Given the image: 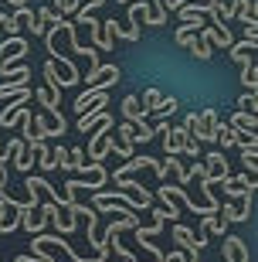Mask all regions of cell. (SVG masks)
Returning <instances> with one entry per match:
<instances>
[{
	"mask_svg": "<svg viewBox=\"0 0 258 262\" xmlns=\"http://www.w3.org/2000/svg\"><path fill=\"white\" fill-rule=\"evenodd\" d=\"M99 133H92V140H88V164H102L105 157L112 154V146H115V136H112V116H105L102 123H99Z\"/></svg>",
	"mask_w": 258,
	"mask_h": 262,
	"instance_id": "6da1fadb",
	"label": "cell"
},
{
	"mask_svg": "<svg viewBox=\"0 0 258 262\" xmlns=\"http://www.w3.org/2000/svg\"><path fill=\"white\" fill-rule=\"evenodd\" d=\"M20 225V201L0 191V235H10Z\"/></svg>",
	"mask_w": 258,
	"mask_h": 262,
	"instance_id": "7a4b0ae2",
	"label": "cell"
},
{
	"mask_svg": "<svg viewBox=\"0 0 258 262\" xmlns=\"http://www.w3.org/2000/svg\"><path fill=\"white\" fill-rule=\"evenodd\" d=\"M201 160H204V177H201V181H207V184H221L224 177H231L224 154H207V157H201Z\"/></svg>",
	"mask_w": 258,
	"mask_h": 262,
	"instance_id": "3957f363",
	"label": "cell"
},
{
	"mask_svg": "<svg viewBox=\"0 0 258 262\" xmlns=\"http://www.w3.org/2000/svg\"><path fill=\"white\" fill-rule=\"evenodd\" d=\"M41 211H44V214H48V222L51 225H55V228H58V235H72V232H75V225H78V218H75V214H72V211H68V208H55V204H44V208H41Z\"/></svg>",
	"mask_w": 258,
	"mask_h": 262,
	"instance_id": "277c9868",
	"label": "cell"
},
{
	"mask_svg": "<svg viewBox=\"0 0 258 262\" xmlns=\"http://www.w3.org/2000/svg\"><path fill=\"white\" fill-rule=\"evenodd\" d=\"M82 174H85V181H68L75 191H82V187H88V191H102L105 181H109V170H105L102 164H85Z\"/></svg>",
	"mask_w": 258,
	"mask_h": 262,
	"instance_id": "5b68a950",
	"label": "cell"
},
{
	"mask_svg": "<svg viewBox=\"0 0 258 262\" xmlns=\"http://www.w3.org/2000/svg\"><path fill=\"white\" fill-rule=\"evenodd\" d=\"M88 89H112L119 82V65H99V68H88L85 75Z\"/></svg>",
	"mask_w": 258,
	"mask_h": 262,
	"instance_id": "8992f818",
	"label": "cell"
},
{
	"mask_svg": "<svg viewBox=\"0 0 258 262\" xmlns=\"http://www.w3.org/2000/svg\"><path fill=\"white\" fill-rule=\"evenodd\" d=\"M28 55V41L20 38H7V41H0V75H4V68H10V61H17Z\"/></svg>",
	"mask_w": 258,
	"mask_h": 262,
	"instance_id": "52a82bcc",
	"label": "cell"
},
{
	"mask_svg": "<svg viewBox=\"0 0 258 262\" xmlns=\"http://www.w3.org/2000/svg\"><path fill=\"white\" fill-rule=\"evenodd\" d=\"M31 133H34V140L61 136L65 133V119H44V116H38V113H31Z\"/></svg>",
	"mask_w": 258,
	"mask_h": 262,
	"instance_id": "ba28073f",
	"label": "cell"
},
{
	"mask_svg": "<svg viewBox=\"0 0 258 262\" xmlns=\"http://www.w3.org/2000/svg\"><path fill=\"white\" fill-rule=\"evenodd\" d=\"M218 113L214 109H204L201 116H197V123H194V140L197 143H214V129H218Z\"/></svg>",
	"mask_w": 258,
	"mask_h": 262,
	"instance_id": "9c48e42d",
	"label": "cell"
},
{
	"mask_svg": "<svg viewBox=\"0 0 258 262\" xmlns=\"http://www.w3.org/2000/svg\"><path fill=\"white\" fill-rule=\"evenodd\" d=\"M115 187H119L123 194H129L133 208H150V204H153V194H150V191H146L143 184H136V181H129V177H119V181H115Z\"/></svg>",
	"mask_w": 258,
	"mask_h": 262,
	"instance_id": "30bf717a",
	"label": "cell"
},
{
	"mask_svg": "<svg viewBox=\"0 0 258 262\" xmlns=\"http://www.w3.org/2000/svg\"><path fill=\"white\" fill-rule=\"evenodd\" d=\"M156 133H163V150H167V157H177V154H183V129L177 126H167V123H160L156 126Z\"/></svg>",
	"mask_w": 258,
	"mask_h": 262,
	"instance_id": "8fae6325",
	"label": "cell"
},
{
	"mask_svg": "<svg viewBox=\"0 0 258 262\" xmlns=\"http://www.w3.org/2000/svg\"><path fill=\"white\" fill-rule=\"evenodd\" d=\"M224 194L228 198H245V194H255V177L241 174V177H224Z\"/></svg>",
	"mask_w": 258,
	"mask_h": 262,
	"instance_id": "7c38bea8",
	"label": "cell"
},
{
	"mask_svg": "<svg viewBox=\"0 0 258 262\" xmlns=\"http://www.w3.org/2000/svg\"><path fill=\"white\" fill-rule=\"evenodd\" d=\"M224 262H251L245 238H238V235H224Z\"/></svg>",
	"mask_w": 258,
	"mask_h": 262,
	"instance_id": "4fadbf2b",
	"label": "cell"
},
{
	"mask_svg": "<svg viewBox=\"0 0 258 262\" xmlns=\"http://www.w3.org/2000/svg\"><path fill=\"white\" fill-rule=\"evenodd\" d=\"M123 116H126V123H129V126H143L146 116H150V109L139 106V99H136V96H126L123 99Z\"/></svg>",
	"mask_w": 258,
	"mask_h": 262,
	"instance_id": "5bb4252c",
	"label": "cell"
},
{
	"mask_svg": "<svg viewBox=\"0 0 258 262\" xmlns=\"http://www.w3.org/2000/svg\"><path fill=\"white\" fill-rule=\"evenodd\" d=\"M173 242H180V249H183V252H191V255H197L204 249L201 238H197L187 225H173Z\"/></svg>",
	"mask_w": 258,
	"mask_h": 262,
	"instance_id": "9a60e30c",
	"label": "cell"
},
{
	"mask_svg": "<svg viewBox=\"0 0 258 262\" xmlns=\"http://www.w3.org/2000/svg\"><path fill=\"white\" fill-rule=\"evenodd\" d=\"M20 225H24L31 235H41V228L48 225V214L41 211V204L38 208H24V211H20Z\"/></svg>",
	"mask_w": 258,
	"mask_h": 262,
	"instance_id": "2e32d148",
	"label": "cell"
},
{
	"mask_svg": "<svg viewBox=\"0 0 258 262\" xmlns=\"http://www.w3.org/2000/svg\"><path fill=\"white\" fill-rule=\"evenodd\" d=\"M201 34L210 41V48H231L234 45V38H231V28L224 24V28H210V24H204Z\"/></svg>",
	"mask_w": 258,
	"mask_h": 262,
	"instance_id": "e0dca14e",
	"label": "cell"
},
{
	"mask_svg": "<svg viewBox=\"0 0 258 262\" xmlns=\"http://www.w3.org/2000/svg\"><path fill=\"white\" fill-rule=\"evenodd\" d=\"M153 20V10H150V4L146 0H129V28H143V24H150Z\"/></svg>",
	"mask_w": 258,
	"mask_h": 262,
	"instance_id": "ac0fdd59",
	"label": "cell"
},
{
	"mask_svg": "<svg viewBox=\"0 0 258 262\" xmlns=\"http://www.w3.org/2000/svg\"><path fill=\"white\" fill-rule=\"evenodd\" d=\"M31 96H34V99L41 102V106L48 109L51 119H65V116H61V96H55V92H48V89H34Z\"/></svg>",
	"mask_w": 258,
	"mask_h": 262,
	"instance_id": "d6986e66",
	"label": "cell"
},
{
	"mask_svg": "<svg viewBox=\"0 0 258 262\" xmlns=\"http://www.w3.org/2000/svg\"><path fill=\"white\" fill-rule=\"evenodd\" d=\"M136 225H139V218H136V214L129 211V214H123V218H115V222L109 225V228H105L102 235H99V238H102V242H109V238H115V235H123L126 228H136Z\"/></svg>",
	"mask_w": 258,
	"mask_h": 262,
	"instance_id": "ffe728a7",
	"label": "cell"
},
{
	"mask_svg": "<svg viewBox=\"0 0 258 262\" xmlns=\"http://www.w3.org/2000/svg\"><path fill=\"white\" fill-rule=\"evenodd\" d=\"M255 48H258V38L255 41H238V45H231V58L238 61V65H248V61H255Z\"/></svg>",
	"mask_w": 258,
	"mask_h": 262,
	"instance_id": "44dd1931",
	"label": "cell"
},
{
	"mask_svg": "<svg viewBox=\"0 0 258 262\" xmlns=\"http://www.w3.org/2000/svg\"><path fill=\"white\" fill-rule=\"evenodd\" d=\"M224 228H228L224 218H218V214H204V222H201V245L207 242L210 235H224Z\"/></svg>",
	"mask_w": 258,
	"mask_h": 262,
	"instance_id": "7402d4cb",
	"label": "cell"
},
{
	"mask_svg": "<svg viewBox=\"0 0 258 262\" xmlns=\"http://www.w3.org/2000/svg\"><path fill=\"white\" fill-rule=\"evenodd\" d=\"M143 167H153V157H129L123 167H115L112 181H119V177H129V174H136V170H143Z\"/></svg>",
	"mask_w": 258,
	"mask_h": 262,
	"instance_id": "603a6c76",
	"label": "cell"
},
{
	"mask_svg": "<svg viewBox=\"0 0 258 262\" xmlns=\"http://www.w3.org/2000/svg\"><path fill=\"white\" fill-rule=\"evenodd\" d=\"M228 126H234V129H245V133H255V129H258V116H251V113L238 109V113L231 116V123H228Z\"/></svg>",
	"mask_w": 258,
	"mask_h": 262,
	"instance_id": "cb8c5ba5",
	"label": "cell"
},
{
	"mask_svg": "<svg viewBox=\"0 0 258 262\" xmlns=\"http://www.w3.org/2000/svg\"><path fill=\"white\" fill-rule=\"evenodd\" d=\"M255 10H258L255 0H234V17L241 24H255Z\"/></svg>",
	"mask_w": 258,
	"mask_h": 262,
	"instance_id": "d4e9b609",
	"label": "cell"
},
{
	"mask_svg": "<svg viewBox=\"0 0 258 262\" xmlns=\"http://www.w3.org/2000/svg\"><path fill=\"white\" fill-rule=\"evenodd\" d=\"M51 20H55V10H51V7H38V10H34V24H31V34H44Z\"/></svg>",
	"mask_w": 258,
	"mask_h": 262,
	"instance_id": "484cf974",
	"label": "cell"
},
{
	"mask_svg": "<svg viewBox=\"0 0 258 262\" xmlns=\"http://www.w3.org/2000/svg\"><path fill=\"white\" fill-rule=\"evenodd\" d=\"M234 136H238V129H234V126L218 123V129H214V143H221L224 150H228V146H234Z\"/></svg>",
	"mask_w": 258,
	"mask_h": 262,
	"instance_id": "4316f807",
	"label": "cell"
},
{
	"mask_svg": "<svg viewBox=\"0 0 258 262\" xmlns=\"http://www.w3.org/2000/svg\"><path fill=\"white\" fill-rule=\"evenodd\" d=\"M163 164H167V170H170V174L177 177V184H180V187H187V184H191V177H187V167H183L180 160H177V157H167Z\"/></svg>",
	"mask_w": 258,
	"mask_h": 262,
	"instance_id": "83f0119b",
	"label": "cell"
},
{
	"mask_svg": "<svg viewBox=\"0 0 258 262\" xmlns=\"http://www.w3.org/2000/svg\"><path fill=\"white\" fill-rule=\"evenodd\" d=\"M28 102H31V89H24L20 96H14V99H10V102H7V106L0 109V123H4V119H7L10 113H17L20 106H28Z\"/></svg>",
	"mask_w": 258,
	"mask_h": 262,
	"instance_id": "f1b7e54d",
	"label": "cell"
},
{
	"mask_svg": "<svg viewBox=\"0 0 258 262\" xmlns=\"http://www.w3.org/2000/svg\"><path fill=\"white\" fill-rule=\"evenodd\" d=\"M44 78H48V92L61 96V75H58V61H48V65H44Z\"/></svg>",
	"mask_w": 258,
	"mask_h": 262,
	"instance_id": "f546056e",
	"label": "cell"
},
{
	"mask_svg": "<svg viewBox=\"0 0 258 262\" xmlns=\"http://www.w3.org/2000/svg\"><path fill=\"white\" fill-rule=\"evenodd\" d=\"M241 85L248 89V92H255V89H258V68H255V61L241 65Z\"/></svg>",
	"mask_w": 258,
	"mask_h": 262,
	"instance_id": "4dcf8cb0",
	"label": "cell"
},
{
	"mask_svg": "<svg viewBox=\"0 0 258 262\" xmlns=\"http://www.w3.org/2000/svg\"><path fill=\"white\" fill-rule=\"evenodd\" d=\"M218 211H221V218H224V222H248V218H245V214H241V204H231V201H224V204H221V208H218Z\"/></svg>",
	"mask_w": 258,
	"mask_h": 262,
	"instance_id": "1f68e13d",
	"label": "cell"
},
{
	"mask_svg": "<svg viewBox=\"0 0 258 262\" xmlns=\"http://www.w3.org/2000/svg\"><path fill=\"white\" fill-rule=\"evenodd\" d=\"M191 55H194V58H201V61H207L210 55H214V48H210V41L204 38V34H197V41H194V48H191Z\"/></svg>",
	"mask_w": 258,
	"mask_h": 262,
	"instance_id": "d6a6232c",
	"label": "cell"
},
{
	"mask_svg": "<svg viewBox=\"0 0 258 262\" xmlns=\"http://www.w3.org/2000/svg\"><path fill=\"white\" fill-rule=\"evenodd\" d=\"M241 164L248 170V177L258 174V146H248V150H241Z\"/></svg>",
	"mask_w": 258,
	"mask_h": 262,
	"instance_id": "836d02e7",
	"label": "cell"
},
{
	"mask_svg": "<svg viewBox=\"0 0 258 262\" xmlns=\"http://www.w3.org/2000/svg\"><path fill=\"white\" fill-rule=\"evenodd\" d=\"M160 102H163V92H160V89H146V92H143V102H139V106L150 109V113H156V109H160Z\"/></svg>",
	"mask_w": 258,
	"mask_h": 262,
	"instance_id": "e575fe53",
	"label": "cell"
},
{
	"mask_svg": "<svg viewBox=\"0 0 258 262\" xmlns=\"http://www.w3.org/2000/svg\"><path fill=\"white\" fill-rule=\"evenodd\" d=\"M68 164H72V170H85V164H88V157H85V150L82 146H75V150H68Z\"/></svg>",
	"mask_w": 258,
	"mask_h": 262,
	"instance_id": "d590c367",
	"label": "cell"
},
{
	"mask_svg": "<svg viewBox=\"0 0 258 262\" xmlns=\"http://www.w3.org/2000/svg\"><path fill=\"white\" fill-rule=\"evenodd\" d=\"M177 106H180V102H177V99H163V102H160V109H156V119H160V123H167V119H170L173 116V113H177Z\"/></svg>",
	"mask_w": 258,
	"mask_h": 262,
	"instance_id": "8d00e7d4",
	"label": "cell"
},
{
	"mask_svg": "<svg viewBox=\"0 0 258 262\" xmlns=\"http://www.w3.org/2000/svg\"><path fill=\"white\" fill-rule=\"evenodd\" d=\"M214 14H218V17L228 24V20L234 17V0H218V4H214Z\"/></svg>",
	"mask_w": 258,
	"mask_h": 262,
	"instance_id": "74e56055",
	"label": "cell"
},
{
	"mask_svg": "<svg viewBox=\"0 0 258 262\" xmlns=\"http://www.w3.org/2000/svg\"><path fill=\"white\" fill-rule=\"evenodd\" d=\"M31 164H34V157H31V154H28V146H24V150L14 157V167H17L20 174H31Z\"/></svg>",
	"mask_w": 258,
	"mask_h": 262,
	"instance_id": "f35d334b",
	"label": "cell"
},
{
	"mask_svg": "<svg viewBox=\"0 0 258 262\" xmlns=\"http://www.w3.org/2000/svg\"><path fill=\"white\" fill-rule=\"evenodd\" d=\"M238 109H245V113L258 116V99H255V92H245V96L238 99Z\"/></svg>",
	"mask_w": 258,
	"mask_h": 262,
	"instance_id": "ab89813d",
	"label": "cell"
},
{
	"mask_svg": "<svg viewBox=\"0 0 258 262\" xmlns=\"http://www.w3.org/2000/svg\"><path fill=\"white\" fill-rule=\"evenodd\" d=\"M0 28L7 31V38H17L20 24H17V20H14V14H0Z\"/></svg>",
	"mask_w": 258,
	"mask_h": 262,
	"instance_id": "60d3db41",
	"label": "cell"
},
{
	"mask_svg": "<svg viewBox=\"0 0 258 262\" xmlns=\"http://www.w3.org/2000/svg\"><path fill=\"white\" fill-rule=\"evenodd\" d=\"M51 160H55V167H61V170H72V164H68V150H65V146H55V150H51Z\"/></svg>",
	"mask_w": 258,
	"mask_h": 262,
	"instance_id": "b9f144b4",
	"label": "cell"
},
{
	"mask_svg": "<svg viewBox=\"0 0 258 262\" xmlns=\"http://www.w3.org/2000/svg\"><path fill=\"white\" fill-rule=\"evenodd\" d=\"M14 20H17L20 28H28V31H31V24H34V10H31V7H17Z\"/></svg>",
	"mask_w": 258,
	"mask_h": 262,
	"instance_id": "7bdbcfd3",
	"label": "cell"
},
{
	"mask_svg": "<svg viewBox=\"0 0 258 262\" xmlns=\"http://www.w3.org/2000/svg\"><path fill=\"white\" fill-rule=\"evenodd\" d=\"M183 154L194 157V160H201V143H197L194 136H187V133H183Z\"/></svg>",
	"mask_w": 258,
	"mask_h": 262,
	"instance_id": "ee69618b",
	"label": "cell"
},
{
	"mask_svg": "<svg viewBox=\"0 0 258 262\" xmlns=\"http://www.w3.org/2000/svg\"><path fill=\"white\" fill-rule=\"evenodd\" d=\"M58 17H68V14H75V0H55V7H51Z\"/></svg>",
	"mask_w": 258,
	"mask_h": 262,
	"instance_id": "f6af8a7d",
	"label": "cell"
},
{
	"mask_svg": "<svg viewBox=\"0 0 258 262\" xmlns=\"http://www.w3.org/2000/svg\"><path fill=\"white\" fill-rule=\"evenodd\" d=\"M163 262H197V255H191V252H167Z\"/></svg>",
	"mask_w": 258,
	"mask_h": 262,
	"instance_id": "bcb514c9",
	"label": "cell"
},
{
	"mask_svg": "<svg viewBox=\"0 0 258 262\" xmlns=\"http://www.w3.org/2000/svg\"><path fill=\"white\" fill-rule=\"evenodd\" d=\"M102 4L105 0H75V10H88V14H92V10H99Z\"/></svg>",
	"mask_w": 258,
	"mask_h": 262,
	"instance_id": "7dc6e473",
	"label": "cell"
},
{
	"mask_svg": "<svg viewBox=\"0 0 258 262\" xmlns=\"http://www.w3.org/2000/svg\"><path fill=\"white\" fill-rule=\"evenodd\" d=\"M7 187V164H0V191Z\"/></svg>",
	"mask_w": 258,
	"mask_h": 262,
	"instance_id": "c3c4849f",
	"label": "cell"
},
{
	"mask_svg": "<svg viewBox=\"0 0 258 262\" xmlns=\"http://www.w3.org/2000/svg\"><path fill=\"white\" fill-rule=\"evenodd\" d=\"M10 4H14V7H28V0H10Z\"/></svg>",
	"mask_w": 258,
	"mask_h": 262,
	"instance_id": "681fc988",
	"label": "cell"
},
{
	"mask_svg": "<svg viewBox=\"0 0 258 262\" xmlns=\"http://www.w3.org/2000/svg\"><path fill=\"white\" fill-rule=\"evenodd\" d=\"M14 262H34V259H31V255H20V259H14Z\"/></svg>",
	"mask_w": 258,
	"mask_h": 262,
	"instance_id": "f907efd6",
	"label": "cell"
}]
</instances>
